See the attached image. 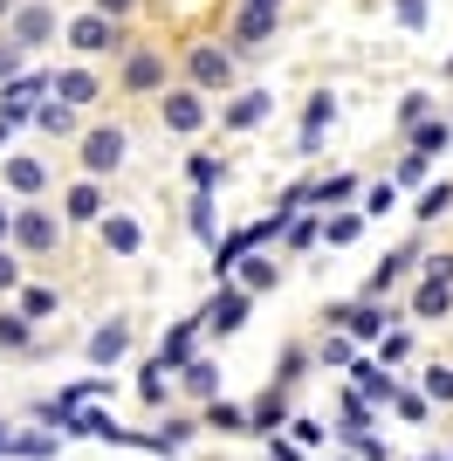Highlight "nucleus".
I'll return each mask as SVG.
<instances>
[{"label": "nucleus", "mask_w": 453, "mask_h": 461, "mask_svg": "<svg viewBox=\"0 0 453 461\" xmlns=\"http://www.w3.org/2000/svg\"><path fill=\"white\" fill-rule=\"evenodd\" d=\"M241 317H247V289H226V296H213V310H207L213 330H241Z\"/></svg>", "instance_id": "obj_1"}, {"label": "nucleus", "mask_w": 453, "mask_h": 461, "mask_svg": "<svg viewBox=\"0 0 453 461\" xmlns=\"http://www.w3.org/2000/svg\"><path fill=\"white\" fill-rule=\"evenodd\" d=\"M117 158H124V138H117V131H96L90 138V166H96V173H111Z\"/></svg>", "instance_id": "obj_2"}, {"label": "nucleus", "mask_w": 453, "mask_h": 461, "mask_svg": "<svg viewBox=\"0 0 453 461\" xmlns=\"http://www.w3.org/2000/svg\"><path fill=\"white\" fill-rule=\"evenodd\" d=\"M21 241H28V249H49V241H56V228H49L41 213H21Z\"/></svg>", "instance_id": "obj_3"}, {"label": "nucleus", "mask_w": 453, "mask_h": 461, "mask_svg": "<svg viewBox=\"0 0 453 461\" xmlns=\"http://www.w3.org/2000/svg\"><path fill=\"white\" fill-rule=\"evenodd\" d=\"M76 49H111V28L103 21H76Z\"/></svg>", "instance_id": "obj_4"}, {"label": "nucleus", "mask_w": 453, "mask_h": 461, "mask_svg": "<svg viewBox=\"0 0 453 461\" xmlns=\"http://www.w3.org/2000/svg\"><path fill=\"white\" fill-rule=\"evenodd\" d=\"M124 351V324H111V330H96V345H90V358H117Z\"/></svg>", "instance_id": "obj_5"}, {"label": "nucleus", "mask_w": 453, "mask_h": 461, "mask_svg": "<svg viewBox=\"0 0 453 461\" xmlns=\"http://www.w3.org/2000/svg\"><path fill=\"white\" fill-rule=\"evenodd\" d=\"M103 234H111V249H124V255L138 249V228H131V221H111V228H103Z\"/></svg>", "instance_id": "obj_6"}, {"label": "nucleus", "mask_w": 453, "mask_h": 461, "mask_svg": "<svg viewBox=\"0 0 453 461\" xmlns=\"http://www.w3.org/2000/svg\"><path fill=\"white\" fill-rule=\"evenodd\" d=\"M49 35V14H21V49H28V41H41Z\"/></svg>", "instance_id": "obj_7"}, {"label": "nucleus", "mask_w": 453, "mask_h": 461, "mask_svg": "<svg viewBox=\"0 0 453 461\" xmlns=\"http://www.w3.org/2000/svg\"><path fill=\"white\" fill-rule=\"evenodd\" d=\"M69 213H76V221H90V213H96V193L76 186V193H69Z\"/></svg>", "instance_id": "obj_8"}, {"label": "nucleus", "mask_w": 453, "mask_h": 461, "mask_svg": "<svg viewBox=\"0 0 453 461\" xmlns=\"http://www.w3.org/2000/svg\"><path fill=\"white\" fill-rule=\"evenodd\" d=\"M453 207V186H433V193H426V207H419V213H447Z\"/></svg>", "instance_id": "obj_9"}, {"label": "nucleus", "mask_w": 453, "mask_h": 461, "mask_svg": "<svg viewBox=\"0 0 453 461\" xmlns=\"http://www.w3.org/2000/svg\"><path fill=\"white\" fill-rule=\"evenodd\" d=\"M186 385L192 393H213V366H186Z\"/></svg>", "instance_id": "obj_10"}, {"label": "nucleus", "mask_w": 453, "mask_h": 461, "mask_svg": "<svg viewBox=\"0 0 453 461\" xmlns=\"http://www.w3.org/2000/svg\"><path fill=\"white\" fill-rule=\"evenodd\" d=\"M0 345H28V324H14V317H0Z\"/></svg>", "instance_id": "obj_11"}, {"label": "nucleus", "mask_w": 453, "mask_h": 461, "mask_svg": "<svg viewBox=\"0 0 453 461\" xmlns=\"http://www.w3.org/2000/svg\"><path fill=\"white\" fill-rule=\"evenodd\" d=\"M0 283H14V262H7V255H0Z\"/></svg>", "instance_id": "obj_12"}, {"label": "nucleus", "mask_w": 453, "mask_h": 461, "mask_svg": "<svg viewBox=\"0 0 453 461\" xmlns=\"http://www.w3.org/2000/svg\"><path fill=\"white\" fill-rule=\"evenodd\" d=\"M0 228H7V213H0Z\"/></svg>", "instance_id": "obj_13"}]
</instances>
